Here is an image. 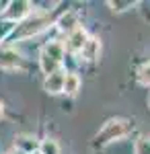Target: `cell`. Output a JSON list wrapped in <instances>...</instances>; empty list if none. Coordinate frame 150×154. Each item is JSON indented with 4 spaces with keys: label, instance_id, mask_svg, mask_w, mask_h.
I'll return each mask as SVG.
<instances>
[{
    "label": "cell",
    "instance_id": "obj_1",
    "mask_svg": "<svg viewBox=\"0 0 150 154\" xmlns=\"http://www.w3.org/2000/svg\"><path fill=\"white\" fill-rule=\"evenodd\" d=\"M126 131H127V121H123V119L109 121L103 130H101V134L97 136V142L99 144H107V142H111V140H117V138L126 136Z\"/></svg>",
    "mask_w": 150,
    "mask_h": 154
},
{
    "label": "cell",
    "instance_id": "obj_2",
    "mask_svg": "<svg viewBox=\"0 0 150 154\" xmlns=\"http://www.w3.org/2000/svg\"><path fill=\"white\" fill-rule=\"evenodd\" d=\"M47 25H49V17H45V14H35V17L27 19L21 25V33L19 35H37L39 31L45 29Z\"/></svg>",
    "mask_w": 150,
    "mask_h": 154
},
{
    "label": "cell",
    "instance_id": "obj_3",
    "mask_svg": "<svg viewBox=\"0 0 150 154\" xmlns=\"http://www.w3.org/2000/svg\"><path fill=\"white\" fill-rule=\"evenodd\" d=\"M31 12V2H8V8L4 11V17L11 21H21Z\"/></svg>",
    "mask_w": 150,
    "mask_h": 154
},
{
    "label": "cell",
    "instance_id": "obj_4",
    "mask_svg": "<svg viewBox=\"0 0 150 154\" xmlns=\"http://www.w3.org/2000/svg\"><path fill=\"white\" fill-rule=\"evenodd\" d=\"M64 78H66V72L56 70L54 74H49L45 78L43 88H45L49 95H58V93H62V88H64Z\"/></svg>",
    "mask_w": 150,
    "mask_h": 154
},
{
    "label": "cell",
    "instance_id": "obj_5",
    "mask_svg": "<svg viewBox=\"0 0 150 154\" xmlns=\"http://www.w3.org/2000/svg\"><path fill=\"white\" fill-rule=\"evenodd\" d=\"M86 39H89L86 31L82 27H76L74 31H70V35H68V49L70 51H80L84 48V43H86Z\"/></svg>",
    "mask_w": 150,
    "mask_h": 154
},
{
    "label": "cell",
    "instance_id": "obj_6",
    "mask_svg": "<svg viewBox=\"0 0 150 154\" xmlns=\"http://www.w3.org/2000/svg\"><path fill=\"white\" fill-rule=\"evenodd\" d=\"M19 62H21V56L14 49H0V68H17Z\"/></svg>",
    "mask_w": 150,
    "mask_h": 154
},
{
    "label": "cell",
    "instance_id": "obj_7",
    "mask_svg": "<svg viewBox=\"0 0 150 154\" xmlns=\"http://www.w3.org/2000/svg\"><path fill=\"white\" fill-rule=\"evenodd\" d=\"M99 51H101V43H99V39H86V43H84V48L80 49V54L84 56V60H89V62H92V60L99 58Z\"/></svg>",
    "mask_w": 150,
    "mask_h": 154
},
{
    "label": "cell",
    "instance_id": "obj_8",
    "mask_svg": "<svg viewBox=\"0 0 150 154\" xmlns=\"http://www.w3.org/2000/svg\"><path fill=\"white\" fill-rule=\"evenodd\" d=\"M80 91V78L76 76V74H66V78H64V88H62V93H66V95L74 97L76 93Z\"/></svg>",
    "mask_w": 150,
    "mask_h": 154
},
{
    "label": "cell",
    "instance_id": "obj_9",
    "mask_svg": "<svg viewBox=\"0 0 150 154\" xmlns=\"http://www.w3.org/2000/svg\"><path fill=\"white\" fill-rule=\"evenodd\" d=\"M43 54H45L49 60H54L56 64H60V62H62V58H64V45H62L60 41H52V43L45 48V51H43Z\"/></svg>",
    "mask_w": 150,
    "mask_h": 154
},
{
    "label": "cell",
    "instance_id": "obj_10",
    "mask_svg": "<svg viewBox=\"0 0 150 154\" xmlns=\"http://www.w3.org/2000/svg\"><path fill=\"white\" fill-rule=\"evenodd\" d=\"M58 27L62 29V31H68V33L74 31V29H76V14H74V12H66V14L58 21Z\"/></svg>",
    "mask_w": 150,
    "mask_h": 154
},
{
    "label": "cell",
    "instance_id": "obj_11",
    "mask_svg": "<svg viewBox=\"0 0 150 154\" xmlns=\"http://www.w3.org/2000/svg\"><path fill=\"white\" fill-rule=\"evenodd\" d=\"M39 152L41 154H60V146L54 140H43L39 144Z\"/></svg>",
    "mask_w": 150,
    "mask_h": 154
},
{
    "label": "cell",
    "instance_id": "obj_12",
    "mask_svg": "<svg viewBox=\"0 0 150 154\" xmlns=\"http://www.w3.org/2000/svg\"><path fill=\"white\" fill-rule=\"evenodd\" d=\"M134 154H150V138H138L134 144Z\"/></svg>",
    "mask_w": 150,
    "mask_h": 154
},
{
    "label": "cell",
    "instance_id": "obj_13",
    "mask_svg": "<svg viewBox=\"0 0 150 154\" xmlns=\"http://www.w3.org/2000/svg\"><path fill=\"white\" fill-rule=\"evenodd\" d=\"M19 148H23L25 152L29 154L37 148V142H35V138H21V140H19Z\"/></svg>",
    "mask_w": 150,
    "mask_h": 154
},
{
    "label": "cell",
    "instance_id": "obj_14",
    "mask_svg": "<svg viewBox=\"0 0 150 154\" xmlns=\"http://www.w3.org/2000/svg\"><path fill=\"white\" fill-rule=\"evenodd\" d=\"M136 2H132V0H127V2H115V0H111L109 2V6H111V11H115V12H123L127 11V8H132Z\"/></svg>",
    "mask_w": 150,
    "mask_h": 154
},
{
    "label": "cell",
    "instance_id": "obj_15",
    "mask_svg": "<svg viewBox=\"0 0 150 154\" xmlns=\"http://www.w3.org/2000/svg\"><path fill=\"white\" fill-rule=\"evenodd\" d=\"M138 78H140V82H142V84L150 86V62H148V64H144V66L140 68V72H138Z\"/></svg>",
    "mask_w": 150,
    "mask_h": 154
},
{
    "label": "cell",
    "instance_id": "obj_16",
    "mask_svg": "<svg viewBox=\"0 0 150 154\" xmlns=\"http://www.w3.org/2000/svg\"><path fill=\"white\" fill-rule=\"evenodd\" d=\"M0 115H2V103H0Z\"/></svg>",
    "mask_w": 150,
    "mask_h": 154
}]
</instances>
